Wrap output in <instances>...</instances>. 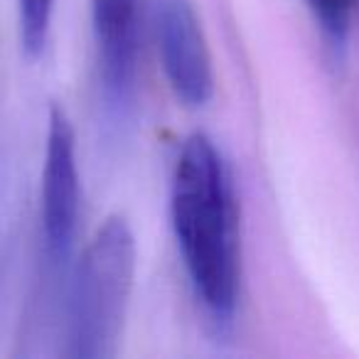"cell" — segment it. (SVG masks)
Wrapping results in <instances>:
<instances>
[{
	"label": "cell",
	"instance_id": "obj_1",
	"mask_svg": "<svg viewBox=\"0 0 359 359\" xmlns=\"http://www.w3.org/2000/svg\"><path fill=\"white\" fill-rule=\"evenodd\" d=\"M170 222L192 293L217 330L234 323L241 295V241L234 182L215 140L192 133L170 182Z\"/></svg>",
	"mask_w": 359,
	"mask_h": 359
},
{
	"label": "cell",
	"instance_id": "obj_2",
	"mask_svg": "<svg viewBox=\"0 0 359 359\" xmlns=\"http://www.w3.org/2000/svg\"><path fill=\"white\" fill-rule=\"evenodd\" d=\"M135 236L123 217H109L86 244L67 303V357L109 359L118 352L135 280Z\"/></svg>",
	"mask_w": 359,
	"mask_h": 359
},
{
	"label": "cell",
	"instance_id": "obj_3",
	"mask_svg": "<svg viewBox=\"0 0 359 359\" xmlns=\"http://www.w3.org/2000/svg\"><path fill=\"white\" fill-rule=\"evenodd\" d=\"M81 210L74 128L65 109L52 106L47 118L45 163L40 187L42 254L52 271H62L74 249Z\"/></svg>",
	"mask_w": 359,
	"mask_h": 359
},
{
	"label": "cell",
	"instance_id": "obj_4",
	"mask_svg": "<svg viewBox=\"0 0 359 359\" xmlns=\"http://www.w3.org/2000/svg\"><path fill=\"white\" fill-rule=\"evenodd\" d=\"M153 35L160 67L172 94L187 109H200L215 94L212 55L190 0H153Z\"/></svg>",
	"mask_w": 359,
	"mask_h": 359
},
{
	"label": "cell",
	"instance_id": "obj_5",
	"mask_svg": "<svg viewBox=\"0 0 359 359\" xmlns=\"http://www.w3.org/2000/svg\"><path fill=\"white\" fill-rule=\"evenodd\" d=\"M143 0H89L99 86L114 118H126L135 104Z\"/></svg>",
	"mask_w": 359,
	"mask_h": 359
},
{
	"label": "cell",
	"instance_id": "obj_6",
	"mask_svg": "<svg viewBox=\"0 0 359 359\" xmlns=\"http://www.w3.org/2000/svg\"><path fill=\"white\" fill-rule=\"evenodd\" d=\"M305 3H308L310 13L318 22L325 47L330 50L332 60L339 62L344 57V50H347L352 18L359 0H305Z\"/></svg>",
	"mask_w": 359,
	"mask_h": 359
},
{
	"label": "cell",
	"instance_id": "obj_7",
	"mask_svg": "<svg viewBox=\"0 0 359 359\" xmlns=\"http://www.w3.org/2000/svg\"><path fill=\"white\" fill-rule=\"evenodd\" d=\"M15 6L20 47L27 60H37L50 40L55 0H15Z\"/></svg>",
	"mask_w": 359,
	"mask_h": 359
}]
</instances>
